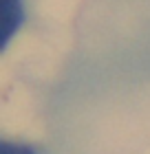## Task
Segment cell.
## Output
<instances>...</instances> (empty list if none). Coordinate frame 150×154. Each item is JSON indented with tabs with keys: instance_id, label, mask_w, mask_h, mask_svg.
<instances>
[{
	"instance_id": "cell-1",
	"label": "cell",
	"mask_w": 150,
	"mask_h": 154,
	"mask_svg": "<svg viewBox=\"0 0 150 154\" xmlns=\"http://www.w3.org/2000/svg\"><path fill=\"white\" fill-rule=\"evenodd\" d=\"M2 154H33V150L24 148V145H9V143H5L2 145Z\"/></svg>"
}]
</instances>
